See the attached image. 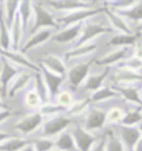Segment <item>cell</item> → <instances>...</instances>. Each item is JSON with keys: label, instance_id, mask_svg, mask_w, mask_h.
<instances>
[{"label": "cell", "instance_id": "cell-15", "mask_svg": "<svg viewBox=\"0 0 142 151\" xmlns=\"http://www.w3.org/2000/svg\"><path fill=\"white\" fill-rule=\"evenodd\" d=\"M84 23H78L75 25H72L70 27L65 28L63 31L59 32L58 34L53 35L52 40L54 42H58V43H69L80 37V35L82 31V28L84 26Z\"/></svg>", "mask_w": 142, "mask_h": 151}, {"label": "cell", "instance_id": "cell-8", "mask_svg": "<svg viewBox=\"0 0 142 151\" xmlns=\"http://www.w3.org/2000/svg\"><path fill=\"white\" fill-rule=\"evenodd\" d=\"M2 68L0 72V96L1 98L7 97V92L12 81L20 74L18 69L15 67L13 63L1 56Z\"/></svg>", "mask_w": 142, "mask_h": 151}, {"label": "cell", "instance_id": "cell-5", "mask_svg": "<svg viewBox=\"0 0 142 151\" xmlns=\"http://www.w3.org/2000/svg\"><path fill=\"white\" fill-rule=\"evenodd\" d=\"M114 32V29L112 28L103 26L102 24L85 22L80 37L75 41V47L89 43V41L92 40V39L95 38L96 37H99V35H104V34H111V32Z\"/></svg>", "mask_w": 142, "mask_h": 151}, {"label": "cell", "instance_id": "cell-3", "mask_svg": "<svg viewBox=\"0 0 142 151\" xmlns=\"http://www.w3.org/2000/svg\"><path fill=\"white\" fill-rule=\"evenodd\" d=\"M74 120L68 117L67 115H55L42 125V135L43 137H58L61 132H65L72 124Z\"/></svg>", "mask_w": 142, "mask_h": 151}, {"label": "cell", "instance_id": "cell-21", "mask_svg": "<svg viewBox=\"0 0 142 151\" xmlns=\"http://www.w3.org/2000/svg\"><path fill=\"white\" fill-rule=\"evenodd\" d=\"M34 77V74H29L28 72H24V73H20L19 75L15 78V81L10 84L7 92L8 98H13L18 92L23 90L25 87L28 86L31 81L32 78Z\"/></svg>", "mask_w": 142, "mask_h": 151}, {"label": "cell", "instance_id": "cell-25", "mask_svg": "<svg viewBox=\"0 0 142 151\" xmlns=\"http://www.w3.org/2000/svg\"><path fill=\"white\" fill-rule=\"evenodd\" d=\"M12 47L10 29L5 19L4 9L0 8V48L3 50H10Z\"/></svg>", "mask_w": 142, "mask_h": 151}, {"label": "cell", "instance_id": "cell-41", "mask_svg": "<svg viewBox=\"0 0 142 151\" xmlns=\"http://www.w3.org/2000/svg\"><path fill=\"white\" fill-rule=\"evenodd\" d=\"M90 151H105V137H102L96 141Z\"/></svg>", "mask_w": 142, "mask_h": 151}, {"label": "cell", "instance_id": "cell-44", "mask_svg": "<svg viewBox=\"0 0 142 151\" xmlns=\"http://www.w3.org/2000/svg\"><path fill=\"white\" fill-rule=\"evenodd\" d=\"M13 137H16V135H14L12 134H9V132H6L0 131V144H1L2 142H4L5 140L9 139V138Z\"/></svg>", "mask_w": 142, "mask_h": 151}, {"label": "cell", "instance_id": "cell-27", "mask_svg": "<svg viewBox=\"0 0 142 151\" xmlns=\"http://www.w3.org/2000/svg\"><path fill=\"white\" fill-rule=\"evenodd\" d=\"M32 143L31 138L13 137L0 144V151H22Z\"/></svg>", "mask_w": 142, "mask_h": 151}, {"label": "cell", "instance_id": "cell-48", "mask_svg": "<svg viewBox=\"0 0 142 151\" xmlns=\"http://www.w3.org/2000/svg\"><path fill=\"white\" fill-rule=\"evenodd\" d=\"M137 128H138V129L141 132V134H142V122H140L139 124L137 125Z\"/></svg>", "mask_w": 142, "mask_h": 151}, {"label": "cell", "instance_id": "cell-29", "mask_svg": "<svg viewBox=\"0 0 142 151\" xmlns=\"http://www.w3.org/2000/svg\"><path fill=\"white\" fill-rule=\"evenodd\" d=\"M24 31H25V29H24V27H23L22 19H21V16L19 15V13H18L16 18H15L13 26H12V28L10 29L12 47H13L14 51H18L19 47H21V42H22Z\"/></svg>", "mask_w": 142, "mask_h": 151}, {"label": "cell", "instance_id": "cell-20", "mask_svg": "<svg viewBox=\"0 0 142 151\" xmlns=\"http://www.w3.org/2000/svg\"><path fill=\"white\" fill-rule=\"evenodd\" d=\"M104 13L106 14V17L108 21L110 22L112 29H117L120 34H128V35H132L133 32L131 31V29L129 28L126 22L123 20V17H120V15H118L116 12L111 10L107 7H105Z\"/></svg>", "mask_w": 142, "mask_h": 151}, {"label": "cell", "instance_id": "cell-10", "mask_svg": "<svg viewBox=\"0 0 142 151\" xmlns=\"http://www.w3.org/2000/svg\"><path fill=\"white\" fill-rule=\"evenodd\" d=\"M43 120L44 116L39 111L29 114L24 117L23 119H21L18 123H16L15 129L24 134H29L43 124Z\"/></svg>", "mask_w": 142, "mask_h": 151}, {"label": "cell", "instance_id": "cell-43", "mask_svg": "<svg viewBox=\"0 0 142 151\" xmlns=\"http://www.w3.org/2000/svg\"><path fill=\"white\" fill-rule=\"evenodd\" d=\"M14 113L12 112L10 109H2L0 110V123H2L3 121H5L6 119H8V118H10L11 116H13Z\"/></svg>", "mask_w": 142, "mask_h": 151}, {"label": "cell", "instance_id": "cell-19", "mask_svg": "<svg viewBox=\"0 0 142 151\" xmlns=\"http://www.w3.org/2000/svg\"><path fill=\"white\" fill-rule=\"evenodd\" d=\"M51 37H52V32L49 29H43L38 31L35 34L32 35L29 37L28 40L26 41V43L20 48V52L25 54L28 51L32 50V48L36 47L37 45H40L43 42L47 41Z\"/></svg>", "mask_w": 142, "mask_h": 151}, {"label": "cell", "instance_id": "cell-33", "mask_svg": "<svg viewBox=\"0 0 142 151\" xmlns=\"http://www.w3.org/2000/svg\"><path fill=\"white\" fill-rule=\"evenodd\" d=\"M18 13H19V15L21 16L24 29L26 31L29 27V21H31L32 17L34 16V2L27 1V0L26 1L20 2Z\"/></svg>", "mask_w": 142, "mask_h": 151}, {"label": "cell", "instance_id": "cell-22", "mask_svg": "<svg viewBox=\"0 0 142 151\" xmlns=\"http://www.w3.org/2000/svg\"><path fill=\"white\" fill-rule=\"evenodd\" d=\"M97 49V44L96 43H86L80 46L74 47L71 50L66 51L64 53V61L69 62L72 59L75 58H80V57L89 55V54L93 53Z\"/></svg>", "mask_w": 142, "mask_h": 151}, {"label": "cell", "instance_id": "cell-36", "mask_svg": "<svg viewBox=\"0 0 142 151\" xmlns=\"http://www.w3.org/2000/svg\"><path fill=\"white\" fill-rule=\"evenodd\" d=\"M31 139L35 151H52L55 149V140L52 138L40 137Z\"/></svg>", "mask_w": 142, "mask_h": 151}, {"label": "cell", "instance_id": "cell-13", "mask_svg": "<svg viewBox=\"0 0 142 151\" xmlns=\"http://www.w3.org/2000/svg\"><path fill=\"white\" fill-rule=\"evenodd\" d=\"M0 55L6 58L11 63H13V64L15 63L16 65H19L21 67H25L27 69H29V70L32 71L34 73H35V72H40V68H39L38 65L31 62L21 52H18V51H14V50H3L0 48Z\"/></svg>", "mask_w": 142, "mask_h": 151}, {"label": "cell", "instance_id": "cell-30", "mask_svg": "<svg viewBox=\"0 0 142 151\" xmlns=\"http://www.w3.org/2000/svg\"><path fill=\"white\" fill-rule=\"evenodd\" d=\"M55 148L62 151H75V143L71 131L66 129L61 132L55 139Z\"/></svg>", "mask_w": 142, "mask_h": 151}, {"label": "cell", "instance_id": "cell-42", "mask_svg": "<svg viewBox=\"0 0 142 151\" xmlns=\"http://www.w3.org/2000/svg\"><path fill=\"white\" fill-rule=\"evenodd\" d=\"M134 54L133 56L136 57V58L142 60V41L141 40H138L136 43L134 45Z\"/></svg>", "mask_w": 142, "mask_h": 151}, {"label": "cell", "instance_id": "cell-46", "mask_svg": "<svg viewBox=\"0 0 142 151\" xmlns=\"http://www.w3.org/2000/svg\"><path fill=\"white\" fill-rule=\"evenodd\" d=\"M22 151H35V149H34V145L31 143V144H29L28 146L27 147H25Z\"/></svg>", "mask_w": 142, "mask_h": 151}, {"label": "cell", "instance_id": "cell-45", "mask_svg": "<svg viewBox=\"0 0 142 151\" xmlns=\"http://www.w3.org/2000/svg\"><path fill=\"white\" fill-rule=\"evenodd\" d=\"M133 151H142V135L139 138V140L137 141V143H136V145H135Z\"/></svg>", "mask_w": 142, "mask_h": 151}, {"label": "cell", "instance_id": "cell-9", "mask_svg": "<svg viewBox=\"0 0 142 151\" xmlns=\"http://www.w3.org/2000/svg\"><path fill=\"white\" fill-rule=\"evenodd\" d=\"M43 4L50 6L57 11H69V13L80 9L95 7L94 1H87V0H51L44 2Z\"/></svg>", "mask_w": 142, "mask_h": 151}, {"label": "cell", "instance_id": "cell-40", "mask_svg": "<svg viewBox=\"0 0 142 151\" xmlns=\"http://www.w3.org/2000/svg\"><path fill=\"white\" fill-rule=\"evenodd\" d=\"M68 107L63 106L61 104H51L48 103L46 105H43L40 109V112L42 115H50V116H55V115H59L62 112H66Z\"/></svg>", "mask_w": 142, "mask_h": 151}, {"label": "cell", "instance_id": "cell-7", "mask_svg": "<svg viewBox=\"0 0 142 151\" xmlns=\"http://www.w3.org/2000/svg\"><path fill=\"white\" fill-rule=\"evenodd\" d=\"M71 132L77 151H90L92 146L98 140V137L95 134L86 131L83 127L80 126H75L72 129Z\"/></svg>", "mask_w": 142, "mask_h": 151}, {"label": "cell", "instance_id": "cell-1", "mask_svg": "<svg viewBox=\"0 0 142 151\" xmlns=\"http://www.w3.org/2000/svg\"><path fill=\"white\" fill-rule=\"evenodd\" d=\"M34 24L29 29V35H34L40 29L53 28L60 29L57 21L54 19L52 14L44 7L43 3L34 2Z\"/></svg>", "mask_w": 142, "mask_h": 151}, {"label": "cell", "instance_id": "cell-34", "mask_svg": "<svg viewBox=\"0 0 142 151\" xmlns=\"http://www.w3.org/2000/svg\"><path fill=\"white\" fill-rule=\"evenodd\" d=\"M2 4H3V9H4L6 22H7L9 29H11L15 21V18H16L18 14L20 1H6L3 2Z\"/></svg>", "mask_w": 142, "mask_h": 151}, {"label": "cell", "instance_id": "cell-32", "mask_svg": "<svg viewBox=\"0 0 142 151\" xmlns=\"http://www.w3.org/2000/svg\"><path fill=\"white\" fill-rule=\"evenodd\" d=\"M120 93L115 90L113 87L110 86H102L101 88H99L98 90H96L95 92H93L91 96H90L89 100L90 102H100L104 100H108L111 98H116L119 97Z\"/></svg>", "mask_w": 142, "mask_h": 151}, {"label": "cell", "instance_id": "cell-18", "mask_svg": "<svg viewBox=\"0 0 142 151\" xmlns=\"http://www.w3.org/2000/svg\"><path fill=\"white\" fill-rule=\"evenodd\" d=\"M112 87L120 93L126 101L138 105L142 107V99L140 97V93L136 87L131 86V84H114Z\"/></svg>", "mask_w": 142, "mask_h": 151}, {"label": "cell", "instance_id": "cell-24", "mask_svg": "<svg viewBox=\"0 0 142 151\" xmlns=\"http://www.w3.org/2000/svg\"><path fill=\"white\" fill-rule=\"evenodd\" d=\"M105 151H126L114 127L107 129L105 134Z\"/></svg>", "mask_w": 142, "mask_h": 151}, {"label": "cell", "instance_id": "cell-6", "mask_svg": "<svg viewBox=\"0 0 142 151\" xmlns=\"http://www.w3.org/2000/svg\"><path fill=\"white\" fill-rule=\"evenodd\" d=\"M94 61L95 59H90L88 61L80 63V64L72 66L70 70L67 72L68 81L72 87L77 89L86 80L87 77H88L90 68H91Z\"/></svg>", "mask_w": 142, "mask_h": 151}, {"label": "cell", "instance_id": "cell-50", "mask_svg": "<svg viewBox=\"0 0 142 151\" xmlns=\"http://www.w3.org/2000/svg\"><path fill=\"white\" fill-rule=\"evenodd\" d=\"M139 93H140V97L142 99V88H141V90H139Z\"/></svg>", "mask_w": 142, "mask_h": 151}, {"label": "cell", "instance_id": "cell-38", "mask_svg": "<svg viewBox=\"0 0 142 151\" xmlns=\"http://www.w3.org/2000/svg\"><path fill=\"white\" fill-rule=\"evenodd\" d=\"M137 1V0H136ZM136 1L134 0H111L104 2V7H107L111 10H125L131 7Z\"/></svg>", "mask_w": 142, "mask_h": 151}, {"label": "cell", "instance_id": "cell-37", "mask_svg": "<svg viewBox=\"0 0 142 151\" xmlns=\"http://www.w3.org/2000/svg\"><path fill=\"white\" fill-rule=\"evenodd\" d=\"M89 102H90L89 99H83V100L75 102V103L72 104L71 107H68L67 111H66V115L70 118L74 116H77V115L84 112L88 108Z\"/></svg>", "mask_w": 142, "mask_h": 151}, {"label": "cell", "instance_id": "cell-51", "mask_svg": "<svg viewBox=\"0 0 142 151\" xmlns=\"http://www.w3.org/2000/svg\"><path fill=\"white\" fill-rule=\"evenodd\" d=\"M52 151H62V150H59V149H56L55 148V150H52Z\"/></svg>", "mask_w": 142, "mask_h": 151}, {"label": "cell", "instance_id": "cell-28", "mask_svg": "<svg viewBox=\"0 0 142 151\" xmlns=\"http://www.w3.org/2000/svg\"><path fill=\"white\" fill-rule=\"evenodd\" d=\"M34 81H35V92L37 97L40 100L42 105H46L50 103V97H49V92H48L46 83L44 81L43 76L40 72H35L34 74Z\"/></svg>", "mask_w": 142, "mask_h": 151}, {"label": "cell", "instance_id": "cell-26", "mask_svg": "<svg viewBox=\"0 0 142 151\" xmlns=\"http://www.w3.org/2000/svg\"><path fill=\"white\" fill-rule=\"evenodd\" d=\"M139 34H118L113 35L107 42L109 46H120V47H128V45H134L139 40Z\"/></svg>", "mask_w": 142, "mask_h": 151}, {"label": "cell", "instance_id": "cell-35", "mask_svg": "<svg viewBox=\"0 0 142 151\" xmlns=\"http://www.w3.org/2000/svg\"><path fill=\"white\" fill-rule=\"evenodd\" d=\"M140 122H142V114H141V108L139 109H131L128 113L123 115L120 125L128 126V127H135L137 126Z\"/></svg>", "mask_w": 142, "mask_h": 151}, {"label": "cell", "instance_id": "cell-12", "mask_svg": "<svg viewBox=\"0 0 142 151\" xmlns=\"http://www.w3.org/2000/svg\"><path fill=\"white\" fill-rule=\"evenodd\" d=\"M39 68H40L41 74L43 76L44 81L46 83L48 92H49V97H50V102L52 101V99H54L58 95L59 90H60V86L64 81L65 77H62V76L56 75L50 72L49 70H47L44 66H42L39 64Z\"/></svg>", "mask_w": 142, "mask_h": 151}, {"label": "cell", "instance_id": "cell-49", "mask_svg": "<svg viewBox=\"0 0 142 151\" xmlns=\"http://www.w3.org/2000/svg\"><path fill=\"white\" fill-rule=\"evenodd\" d=\"M138 29H139L140 32H142V22H141V24L139 25V27H138Z\"/></svg>", "mask_w": 142, "mask_h": 151}, {"label": "cell", "instance_id": "cell-47", "mask_svg": "<svg viewBox=\"0 0 142 151\" xmlns=\"http://www.w3.org/2000/svg\"><path fill=\"white\" fill-rule=\"evenodd\" d=\"M1 96H0V110H2V109H6V105L3 103V101L1 100Z\"/></svg>", "mask_w": 142, "mask_h": 151}, {"label": "cell", "instance_id": "cell-17", "mask_svg": "<svg viewBox=\"0 0 142 151\" xmlns=\"http://www.w3.org/2000/svg\"><path fill=\"white\" fill-rule=\"evenodd\" d=\"M128 51V47H120L118 49L107 53L106 55L101 57L99 59H96L94 64L99 67H111L114 64H119L122 60L125 59L126 53Z\"/></svg>", "mask_w": 142, "mask_h": 151}, {"label": "cell", "instance_id": "cell-39", "mask_svg": "<svg viewBox=\"0 0 142 151\" xmlns=\"http://www.w3.org/2000/svg\"><path fill=\"white\" fill-rule=\"evenodd\" d=\"M117 68H126L138 72L142 69V60L132 56L128 59L122 60L119 64H117Z\"/></svg>", "mask_w": 142, "mask_h": 151}, {"label": "cell", "instance_id": "cell-14", "mask_svg": "<svg viewBox=\"0 0 142 151\" xmlns=\"http://www.w3.org/2000/svg\"><path fill=\"white\" fill-rule=\"evenodd\" d=\"M40 65L44 66L47 70H49L52 73L62 76V77H66L67 76V67H66L65 61L57 56L56 54H46L43 58L40 59Z\"/></svg>", "mask_w": 142, "mask_h": 151}, {"label": "cell", "instance_id": "cell-23", "mask_svg": "<svg viewBox=\"0 0 142 151\" xmlns=\"http://www.w3.org/2000/svg\"><path fill=\"white\" fill-rule=\"evenodd\" d=\"M110 72H111V67H106V70L103 71L102 73L97 74V75H91V76H89V77H87V78L85 80V83H84L83 89L85 90V91L95 92L96 90L101 88L102 84H103L104 81L107 78L109 74H110Z\"/></svg>", "mask_w": 142, "mask_h": 151}, {"label": "cell", "instance_id": "cell-16", "mask_svg": "<svg viewBox=\"0 0 142 151\" xmlns=\"http://www.w3.org/2000/svg\"><path fill=\"white\" fill-rule=\"evenodd\" d=\"M115 84H132L142 81V74L126 68H117L113 76Z\"/></svg>", "mask_w": 142, "mask_h": 151}, {"label": "cell", "instance_id": "cell-11", "mask_svg": "<svg viewBox=\"0 0 142 151\" xmlns=\"http://www.w3.org/2000/svg\"><path fill=\"white\" fill-rule=\"evenodd\" d=\"M107 124V113L99 108H91L86 115L83 128L90 132L103 129Z\"/></svg>", "mask_w": 142, "mask_h": 151}, {"label": "cell", "instance_id": "cell-2", "mask_svg": "<svg viewBox=\"0 0 142 151\" xmlns=\"http://www.w3.org/2000/svg\"><path fill=\"white\" fill-rule=\"evenodd\" d=\"M104 11H105L104 6L103 7H93V8H88V9H80V10L70 12V13L58 18L56 21H57V23H58V25L60 26V28H61V27L67 28V27L75 25V24L85 22L88 18L96 16V15H98L100 13H104Z\"/></svg>", "mask_w": 142, "mask_h": 151}, {"label": "cell", "instance_id": "cell-31", "mask_svg": "<svg viewBox=\"0 0 142 151\" xmlns=\"http://www.w3.org/2000/svg\"><path fill=\"white\" fill-rule=\"evenodd\" d=\"M120 17L131 21H142V1H136L131 7L125 10H113Z\"/></svg>", "mask_w": 142, "mask_h": 151}, {"label": "cell", "instance_id": "cell-52", "mask_svg": "<svg viewBox=\"0 0 142 151\" xmlns=\"http://www.w3.org/2000/svg\"><path fill=\"white\" fill-rule=\"evenodd\" d=\"M141 114H142V107H141Z\"/></svg>", "mask_w": 142, "mask_h": 151}, {"label": "cell", "instance_id": "cell-4", "mask_svg": "<svg viewBox=\"0 0 142 151\" xmlns=\"http://www.w3.org/2000/svg\"><path fill=\"white\" fill-rule=\"evenodd\" d=\"M113 127L117 132V134L119 135L120 139L122 140L123 144L125 145L126 150L133 151L137 141L139 140V138L142 135L141 132L137 128V126L128 127L120 125V124H116Z\"/></svg>", "mask_w": 142, "mask_h": 151}]
</instances>
